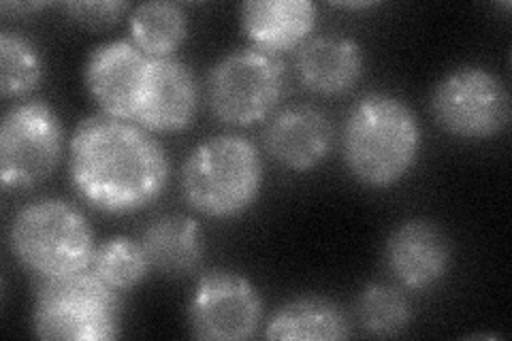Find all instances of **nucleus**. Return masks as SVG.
<instances>
[{
    "label": "nucleus",
    "instance_id": "obj_8",
    "mask_svg": "<svg viewBox=\"0 0 512 341\" xmlns=\"http://www.w3.org/2000/svg\"><path fill=\"white\" fill-rule=\"evenodd\" d=\"M431 113L448 135L485 141L508 126L510 96L500 77L480 67H463L448 73L436 86Z\"/></svg>",
    "mask_w": 512,
    "mask_h": 341
},
{
    "label": "nucleus",
    "instance_id": "obj_20",
    "mask_svg": "<svg viewBox=\"0 0 512 341\" xmlns=\"http://www.w3.org/2000/svg\"><path fill=\"white\" fill-rule=\"evenodd\" d=\"M361 327L376 337H395L408 329L412 307L402 286L370 284L359 297Z\"/></svg>",
    "mask_w": 512,
    "mask_h": 341
},
{
    "label": "nucleus",
    "instance_id": "obj_18",
    "mask_svg": "<svg viewBox=\"0 0 512 341\" xmlns=\"http://www.w3.org/2000/svg\"><path fill=\"white\" fill-rule=\"evenodd\" d=\"M131 39L146 58H169L188 37V15L178 3H143L128 18Z\"/></svg>",
    "mask_w": 512,
    "mask_h": 341
},
{
    "label": "nucleus",
    "instance_id": "obj_15",
    "mask_svg": "<svg viewBox=\"0 0 512 341\" xmlns=\"http://www.w3.org/2000/svg\"><path fill=\"white\" fill-rule=\"evenodd\" d=\"M295 71L303 86L323 96H340L355 88L365 71L363 50L344 37H318L299 47Z\"/></svg>",
    "mask_w": 512,
    "mask_h": 341
},
{
    "label": "nucleus",
    "instance_id": "obj_23",
    "mask_svg": "<svg viewBox=\"0 0 512 341\" xmlns=\"http://www.w3.org/2000/svg\"><path fill=\"white\" fill-rule=\"evenodd\" d=\"M41 7H43L41 3H35V5H32V3H30V5H22V3H18V5H11V3H5V5H3V11L7 13V11H11V9H13L15 13L22 15V13H28V11H37V9H41Z\"/></svg>",
    "mask_w": 512,
    "mask_h": 341
},
{
    "label": "nucleus",
    "instance_id": "obj_11",
    "mask_svg": "<svg viewBox=\"0 0 512 341\" xmlns=\"http://www.w3.org/2000/svg\"><path fill=\"white\" fill-rule=\"evenodd\" d=\"M335 131L327 113L308 103L276 111L265 124L263 145L278 165L291 171H310L333 150Z\"/></svg>",
    "mask_w": 512,
    "mask_h": 341
},
{
    "label": "nucleus",
    "instance_id": "obj_3",
    "mask_svg": "<svg viewBox=\"0 0 512 341\" xmlns=\"http://www.w3.org/2000/svg\"><path fill=\"white\" fill-rule=\"evenodd\" d=\"M180 184L184 199L207 218H235L256 201L263 188V158L239 135L207 139L186 158Z\"/></svg>",
    "mask_w": 512,
    "mask_h": 341
},
{
    "label": "nucleus",
    "instance_id": "obj_5",
    "mask_svg": "<svg viewBox=\"0 0 512 341\" xmlns=\"http://www.w3.org/2000/svg\"><path fill=\"white\" fill-rule=\"evenodd\" d=\"M32 327L41 339L107 341L120 331V297L92 269L39 280Z\"/></svg>",
    "mask_w": 512,
    "mask_h": 341
},
{
    "label": "nucleus",
    "instance_id": "obj_22",
    "mask_svg": "<svg viewBox=\"0 0 512 341\" xmlns=\"http://www.w3.org/2000/svg\"><path fill=\"white\" fill-rule=\"evenodd\" d=\"M131 9L126 0H99V3H64L62 11L86 28H109L118 24Z\"/></svg>",
    "mask_w": 512,
    "mask_h": 341
},
{
    "label": "nucleus",
    "instance_id": "obj_7",
    "mask_svg": "<svg viewBox=\"0 0 512 341\" xmlns=\"http://www.w3.org/2000/svg\"><path fill=\"white\" fill-rule=\"evenodd\" d=\"M64 131L43 101L13 105L0 124V182L5 190L45 182L62 160Z\"/></svg>",
    "mask_w": 512,
    "mask_h": 341
},
{
    "label": "nucleus",
    "instance_id": "obj_13",
    "mask_svg": "<svg viewBox=\"0 0 512 341\" xmlns=\"http://www.w3.org/2000/svg\"><path fill=\"white\" fill-rule=\"evenodd\" d=\"M148 58L133 41H109L96 47L86 62V86L107 116L133 120V96Z\"/></svg>",
    "mask_w": 512,
    "mask_h": 341
},
{
    "label": "nucleus",
    "instance_id": "obj_6",
    "mask_svg": "<svg viewBox=\"0 0 512 341\" xmlns=\"http://www.w3.org/2000/svg\"><path fill=\"white\" fill-rule=\"evenodd\" d=\"M286 90V64L256 47H244L214 64L207 77V105L231 126H254L274 116Z\"/></svg>",
    "mask_w": 512,
    "mask_h": 341
},
{
    "label": "nucleus",
    "instance_id": "obj_2",
    "mask_svg": "<svg viewBox=\"0 0 512 341\" xmlns=\"http://www.w3.org/2000/svg\"><path fill=\"white\" fill-rule=\"evenodd\" d=\"M419 152L421 126L404 101L374 92L350 109L344 124V158L361 184L387 188L402 182Z\"/></svg>",
    "mask_w": 512,
    "mask_h": 341
},
{
    "label": "nucleus",
    "instance_id": "obj_12",
    "mask_svg": "<svg viewBox=\"0 0 512 341\" xmlns=\"http://www.w3.org/2000/svg\"><path fill=\"white\" fill-rule=\"evenodd\" d=\"M384 263L402 288L425 290L436 286L448 273L451 246L434 222L408 220L389 235Z\"/></svg>",
    "mask_w": 512,
    "mask_h": 341
},
{
    "label": "nucleus",
    "instance_id": "obj_19",
    "mask_svg": "<svg viewBox=\"0 0 512 341\" xmlns=\"http://www.w3.org/2000/svg\"><path fill=\"white\" fill-rule=\"evenodd\" d=\"M43 79V58L37 45L18 32L0 35V92L5 99H18L35 92Z\"/></svg>",
    "mask_w": 512,
    "mask_h": 341
},
{
    "label": "nucleus",
    "instance_id": "obj_9",
    "mask_svg": "<svg viewBox=\"0 0 512 341\" xmlns=\"http://www.w3.org/2000/svg\"><path fill=\"white\" fill-rule=\"evenodd\" d=\"M263 318V299L244 275L233 271L205 273L188 303V322L205 341H244L256 335Z\"/></svg>",
    "mask_w": 512,
    "mask_h": 341
},
{
    "label": "nucleus",
    "instance_id": "obj_10",
    "mask_svg": "<svg viewBox=\"0 0 512 341\" xmlns=\"http://www.w3.org/2000/svg\"><path fill=\"white\" fill-rule=\"evenodd\" d=\"M199 81L175 56L148 58L133 96V122L148 133H180L197 118Z\"/></svg>",
    "mask_w": 512,
    "mask_h": 341
},
{
    "label": "nucleus",
    "instance_id": "obj_16",
    "mask_svg": "<svg viewBox=\"0 0 512 341\" xmlns=\"http://www.w3.org/2000/svg\"><path fill=\"white\" fill-rule=\"evenodd\" d=\"M152 271L167 278H188L203 263V241L199 222L182 214H169L154 220L141 235Z\"/></svg>",
    "mask_w": 512,
    "mask_h": 341
},
{
    "label": "nucleus",
    "instance_id": "obj_1",
    "mask_svg": "<svg viewBox=\"0 0 512 341\" xmlns=\"http://www.w3.org/2000/svg\"><path fill=\"white\" fill-rule=\"evenodd\" d=\"M71 182L103 214H135L165 192L169 158L152 133L133 120L92 116L77 124L69 145Z\"/></svg>",
    "mask_w": 512,
    "mask_h": 341
},
{
    "label": "nucleus",
    "instance_id": "obj_21",
    "mask_svg": "<svg viewBox=\"0 0 512 341\" xmlns=\"http://www.w3.org/2000/svg\"><path fill=\"white\" fill-rule=\"evenodd\" d=\"M90 269L118 292L135 288L152 271L141 243L128 237H114L96 248Z\"/></svg>",
    "mask_w": 512,
    "mask_h": 341
},
{
    "label": "nucleus",
    "instance_id": "obj_4",
    "mask_svg": "<svg viewBox=\"0 0 512 341\" xmlns=\"http://www.w3.org/2000/svg\"><path fill=\"white\" fill-rule=\"evenodd\" d=\"M15 258L39 280L88 271L94 261V233L86 216L62 199H37L18 211L9 229Z\"/></svg>",
    "mask_w": 512,
    "mask_h": 341
},
{
    "label": "nucleus",
    "instance_id": "obj_17",
    "mask_svg": "<svg viewBox=\"0 0 512 341\" xmlns=\"http://www.w3.org/2000/svg\"><path fill=\"white\" fill-rule=\"evenodd\" d=\"M267 339H348L350 322L329 299L303 297L282 305L267 322Z\"/></svg>",
    "mask_w": 512,
    "mask_h": 341
},
{
    "label": "nucleus",
    "instance_id": "obj_14",
    "mask_svg": "<svg viewBox=\"0 0 512 341\" xmlns=\"http://www.w3.org/2000/svg\"><path fill=\"white\" fill-rule=\"evenodd\" d=\"M316 26L310 0H250L242 5V28L256 50L280 56L301 47Z\"/></svg>",
    "mask_w": 512,
    "mask_h": 341
}]
</instances>
